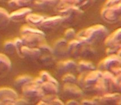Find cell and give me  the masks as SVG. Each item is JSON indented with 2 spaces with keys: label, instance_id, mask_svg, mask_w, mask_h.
<instances>
[{
  "label": "cell",
  "instance_id": "d6a6232c",
  "mask_svg": "<svg viewBox=\"0 0 121 105\" xmlns=\"http://www.w3.org/2000/svg\"><path fill=\"white\" fill-rule=\"evenodd\" d=\"M76 38V33L73 28H68L64 33V38L67 41H70Z\"/></svg>",
  "mask_w": 121,
  "mask_h": 105
},
{
  "label": "cell",
  "instance_id": "6da1fadb",
  "mask_svg": "<svg viewBox=\"0 0 121 105\" xmlns=\"http://www.w3.org/2000/svg\"><path fill=\"white\" fill-rule=\"evenodd\" d=\"M108 36V30L102 25H95L84 29L77 35V39L84 44L91 45L102 41Z\"/></svg>",
  "mask_w": 121,
  "mask_h": 105
},
{
  "label": "cell",
  "instance_id": "8d00e7d4",
  "mask_svg": "<svg viewBox=\"0 0 121 105\" xmlns=\"http://www.w3.org/2000/svg\"><path fill=\"white\" fill-rule=\"evenodd\" d=\"M51 105H64V103L62 102V100H60L59 98H57V96H55V97L53 98V100H52V101Z\"/></svg>",
  "mask_w": 121,
  "mask_h": 105
},
{
  "label": "cell",
  "instance_id": "603a6c76",
  "mask_svg": "<svg viewBox=\"0 0 121 105\" xmlns=\"http://www.w3.org/2000/svg\"><path fill=\"white\" fill-rule=\"evenodd\" d=\"M57 4V0H35V5L41 9H50Z\"/></svg>",
  "mask_w": 121,
  "mask_h": 105
},
{
  "label": "cell",
  "instance_id": "5b68a950",
  "mask_svg": "<svg viewBox=\"0 0 121 105\" xmlns=\"http://www.w3.org/2000/svg\"><path fill=\"white\" fill-rule=\"evenodd\" d=\"M23 95L28 100L35 101L41 99L45 95L40 88V85H36L30 82L22 87Z\"/></svg>",
  "mask_w": 121,
  "mask_h": 105
},
{
  "label": "cell",
  "instance_id": "60d3db41",
  "mask_svg": "<svg viewBox=\"0 0 121 105\" xmlns=\"http://www.w3.org/2000/svg\"><path fill=\"white\" fill-rule=\"evenodd\" d=\"M38 105H47V104H46V103H45V102L44 101L41 100V101H40V102H38Z\"/></svg>",
  "mask_w": 121,
  "mask_h": 105
},
{
  "label": "cell",
  "instance_id": "4dcf8cb0",
  "mask_svg": "<svg viewBox=\"0 0 121 105\" xmlns=\"http://www.w3.org/2000/svg\"><path fill=\"white\" fill-rule=\"evenodd\" d=\"M38 48L40 50L41 54H48V55H52L53 54L52 48L50 47V46H48V44L45 43L44 42H43L41 44H40L38 46Z\"/></svg>",
  "mask_w": 121,
  "mask_h": 105
},
{
  "label": "cell",
  "instance_id": "4316f807",
  "mask_svg": "<svg viewBox=\"0 0 121 105\" xmlns=\"http://www.w3.org/2000/svg\"><path fill=\"white\" fill-rule=\"evenodd\" d=\"M95 55V50L93 48H91L89 44H84L81 52L80 55L85 58H91Z\"/></svg>",
  "mask_w": 121,
  "mask_h": 105
},
{
  "label": "cell",
  "instance_id": "ba28073f",
  "mask_svg": "<svg viewBox=\"0 0 121 105\" xmlns=\"http://www.w3.org/2000/svg\"><path fill=\"white\" fill-rule=\"evenodd\" d=\"M121 56L117 54L108 55V57L101 60L99 65V67L105 70L110 71L112 68L121 65Z\"/></svg>",
  "mask_w": 121,
  "mask_h": 105
},
{
  "label": "cell",
  "instance_id": "4fadbf2b",
  "mask_svg": "<svg viewBox=\"0 0 121 105\" xmlns=\"http://www.w3.org/2000/svg\"><path fill=\"white\" fill-rule=\"evenodd\" d=\"M41 52L38 48H30L23 46L21 49V57L29 60H36L40 56Z\"/></svg>",
  "mask_w": 121,
  "mask_h": 105
},
{
  "label": "cell",
  "instance_id": "d4e9b609",
  "mask_svg": "<svg viewBox=\"0 0 121 105\" xmlns=\"http://www.w3.org/2000/svg\"><path fill=\"white\" fill-rule=\"evenodd\" d=\"M38 60L41 65L47 67L52 66L55 61L52 55H48V54H43V55L41 54Z\"/></svg>",
  "mask_w": 121,
  "mask_h": 105
},
{
  "label": "cell",
  "instance_id": "b9f144b4",
  "mask_svg": "<svg viewBox=\"0 0 121 105\" xmlns=\"http://www.w3.org/2000/svg\"><path fill=\"white\" fill-rule=\"evenodd\" d=\"M0 1H5V0H0Z\"/></svg>",
  "mask_w": 121,
  "mask_h": 105
},
{
  "label": "cell",
  "instance_id": "e0dca14e",
  "mask_svg": "<svg viewBox=\"0 0 121 105\" xmlns=\"http://www.w3.org/2000/svg\"><path fill=\"white\" fill-rule=\"evenodd\" d=\"M31 13V9L27 7H23L18 10H16L9 15L10 20L14 22H21L24 20L28 14Z\"/></svg>",
  "mask_w": 121,
  "mask_h": 105
},
{
  "label": "cell",
  "instance_id": "cb8c5ba5",
  "mask_svg": "<svg viewBox=\"0 0 121 105\" xmlns=\"http://www.w3.org/2000/svg\"><path fill=\"white\" fill-rule=\"evenodd\" d=\"M33 78L29 75H21L18 77L14 81V85L17 88H22L26 85L30 83Z\"/></svg>",
  "mask_w": 121,
  "mask_h": 105
},
{
  "label": "cell",
  "instance_id": "ac0fdd59",
  "mask_svg": "<svg viewBox=\"0 0 121 105\" xmlns=\"http://www.w3.org/2000/svg\"><path fill=\"white\" fill-rule=\"evenodd\" d=\"M11 69V63L4 54L0 53V76L7 74Z\"/></svg>",
  "mask_w": 121,
  "mask_h": 105
},
{
  "label": "cell",
  "instance_id": "3957f363",
  "mask_svg": "<svg viewBox=\"0 0 121 105\" xmlns=\"http://www.w3.org/2000/svg\"><path fill=\"white\" fill-rule=\"evenodd\" d=\"M121 31L119 28L105 38L104 43L107 47L106 54L107 55L117 54V53L121 50Z\"/></svg>",
  "mask_w": 121,
  "mask_h": 105
},
{
  "label": "cell",
  "instance_id": "ffe728a7",
  "mask_svg": "<svg viewBox=\"0 0 121 105\" xmlns=\"http://www.w3.org/2000/svg\"><path fill=\"white\" fill-rule=\"evenodd\" d=\"M77 70L80 73H88V72L96 70V68H95L94 65L92 63L89 62V61L81 60L77 64Z\"/></svg>",
  "mask_w": 121,
  "mask_h": 105
},
{
  "label": "cell",
  "instance_id": "8fae6325",
  "mask_svg": "<svg viewBox=\"0 0 121 105\" xmlns=\"http://www.w3.org/2000/svg\"><path fill=\"white\" fill-rule=\"evenodd\" d=\"M67 41L65 38H60L57 40L53 45V54L59 57H65L68 55L67 53Z\"/></svg>",
  "mask_w": 121,
  "mask_h": 105
},
{
  "label": "cell",
  "instance_id": "7402d4cb",
  "mask_svg": "<svg viewBox=\"0 0 121 105\" xmlns=\"http://www.w3.org/2000/svg\"><path fill=\"white\" fill-rule=\"evenodd\" d=\"M92 89L96 92L99 93V94H104L108 91L106 84V82H105V81H104V80L103 79L102 77H101L97 80V82L93 86Z\"/></svg>",
  "mask_w": 121,
  "mask_h": 105
},
{
  "label": "cell",
  "instance_id": "d590c367",
  "mask_svg": "<svg viewBox=\"0 0 121 105\" xmlns=\"http://www.w3.org/2000/svg\"><path fill=\"white\" fill-rule=\"evenodd\" d=\"M121 3V0H107L106 2V6H111L113 5H116Z\"/></svg>",
  "mask_w": 121,
  "mask_h": 105
},
{
  "label": "cell",
  "instance_id": "52a82bcc",
  "mask_svg": "<svg viewBox=\"0 0 121 105\" xmlns=\"http://www.w3.org/2000/svg\"><path fill=\"white\" fill-rule=\"evenodd\" d=\"M96 105H120L121 98L118 93H104L102 96L96 97L93 99Z\"/></svg>",
  "mask_w": 121,
  "mask_h": 105
},
{
  "label": "cell",
  "instance_id": "2e32d148",
  "mask_svg": "<svg viewBox=\"0 0 121 105\" xmlns=\"http://www.w3.org/2000/svg\"><path fill=\"white\" fill-rule=\"evenodd\" d=\"M63 90L64 93L72 98H78L82 95V89L75 84H65Z\"/></svg>",
  "mask_w": 121,
  "mask_h": 105
},
{
  "label": "cell",
  "instance_id": "8992f818",
  "mask_svg": "<svg viewBox=\"0 0 121 105\" xmlns=\"http://www.w3.org/2000/svg\"><path fill=\"white\" fill-rule=\"evenodd\" d=\"M101 16L108 23L118 22L121 18V3L111 6H106L101 11Z\"/></svg>",
  "mask_w": 121,
  "mask_h": 105
},
{
  "label": "cell",
  "instance_id": "44dd1931",
  "mask_svg": "<svg viewBox=\"0 0 121 105\" xmlns=\"http://www.w3.org/2000/svg\"><path fill=\"white\" fill-rule=\"evenodd\" d=\"M44 17L40 15L35 14H29L26 17V21L32 26H40L42 21L44 20Z\"/></svg>",
  "mask_w": 121,
  "mask_h": 105
},
{
  "label": "cell",
  "instance_id": "ab89813d",
  "mask_svg": "<svg viewBox=\"0 0 121 105\" xmlns=\"http://www.w3.org/2000/svg\"><path fill=\"white\" fill-rule=\"evenodd\" d=\"M66 105H79V103L77 102V101H76V100H69L67 103H66Z\"/></svg>",
  "mask_w": 121,
  "mask_h": 105
},
{
  "label": "cell",
  "instance_id": "f1b7e54d",
  "mask_svg": "<svg viewBox=\"0 0 121 105\" xmlns=\"http://www.w3.org/2000/svg\"><path fill=\"white\" fill-rule=\"evenodd\" d=\"M40 77L41 78V79L43 80V82H52L55 85H58V82L51 75L49 74V73H48L47 71H41L40 73Z\"/></svg>",
  "mask_w": 121,
  "mask_h": 105
},
{
  "label": "cell",
  "instance_id": "5bb4252c",
  "mask_svg": "<svg viewBox=\"0 0 121 105\" xmlns=\"http://www.w3.org/2000/svg\"><path fill=\"white\" fill-rule=\"evenodd\" d=\"M84 43L79 41L78 39H72L70 40L69 43H67V48L68 55H70L73 57H79L80 55V52Z\"/></svg>",
  "mask_w": 121,
  "mask_h": 105
},
{
  "label": "cell",
  "instance_id": "1f68e13d",
  "mask_svg": "<svg viewBox=\"0 0 121 105\" xmlns=\"http://www.w3.org/2000/svg\"><path fill=\"white\" fill-rule=\"evenodd\" d=\"M4 50L6 53L10 54V55L16 53V49H15L13 42L11 41H6L4 44Z\"/></svg>",
  "mask_w": 121,
  "mask_h": 105
},
{
  "label": "cell",
  "instance_id": "7a4b0ae2",
  "mask_svg": "<svg viewBox=\"0 0 121 105\" xmlns=\"http://www.w3.org/2000/svg\"><path fill=\"white\" fill-rule=\"evenodd\" d=\"M22 34V41L23 45L30 48H38V46L44 41L45 35L43 31L30 27L23 26L21 29Z\"/></svg>",
  "mask_w": 121,
  "mask_h": 105
},
{
  "label": "cell",
  "instance_id": "74e56055",
  "mask_svg": "<svg viewBox=\"0 0 121 105\" xmlns=\"http://www.w3.org/2000/svg\"><path fill=\"white\" fill-rule=\"evenodd\" d=\"M82 105H96L94 100H84L82 102Z\"/></svg>",
  "mask_w": 121,
  "mask_h": 105
},
{
  "label": "cell",
  "instance_id": "83f0119b",
  "mask_svg": "<svg viewBox=\"0 0 121 105\" xmlns=\"http://www.w3.org/2000/svg\"><path fill=\"white\" fill-rule=\"evenodd\" d=\"M35 0H10L9 4L11 7H23Z\"/></svg>",
  "mask_w": 121,
  "mask_h": 105
},
{
  "label": "cell",
  "instance_id": "7c38bea8",
  "mask_svg": "<svg viewBox=\"0 0 121 105\" xmlns=\"http://www.w3.org/2000/svg\"><path fill=\"white\" fill-rule=\"evenodd\" d=\"M77 64L72 60L61 61L57 64V70L62 74L72 73L77 70Z\"/></svg>",
  "mask_w": 121,
  "mask_h": 105
},
{
  "label": "cell",
  "instance_id": "9a60e30c",
  "mask_svg": "<svg viewBox=\"0 0 121 105\" xmlns=\"http://www.w3.org/2000/svg\"><path fill=\"white\" fill-rule=\"evenodd\" d=\"M63 22L62 18L60 16H56L52 17H49L44 18V20L40 23V26L45 29H53L59 26Z\"/></svg>",
  "mask_w": 121,
  "mask_h": 105
},
{
  "label": "cell",
  "instance_id": "277c9868",
  "mask_svg": "<svg viewBox=\"0 0 121 105\" xmlns=\"http://www.w3.org/2000/svg\"><path fill=\"white\" fill-rule=\"evenodd\" d=\"M102 72L100 70H92L86 73H82V76L79 77L78 82L80 86L85 89H90L93 87L97 80L101 77Z\"/></svg>",
  "mask_w": 121,
  "mask_h": 105
},
{
  "label": "cell",
  "instance_id": "836d02e7",
  "mask_svg": "<svg viewBox=\"0 0 121 105\" xmlns=\"http://www.w3.org/2000/svg\"><path fill=\"white\" fill-rule=\"evenodd\" d=\"M13 42V44H14V46H15L16 53H17L18 55L21 57V49L24 46L22 39L17 38H15V40Z\"/></svg>",
  "mask_w": 121,
  "mask_h": 105
},
{
  "label": "cell",
  "instance_id": "d6986e66",
  "mask_svg": "<svg viewBox=\"0 0 121 105\" xmlns=\"http://www.w3.org/2000/svg\"><path fill=\"white\" fill-rule=\"evenodd\" d=\"M44 94L46 95H57L59 92L58 85L50 82H43L40 85Z\"/></svg>",
  "mask_w": 121,
  "mask_h": 105
},
{
  "label": "cell",
  "instance_id": "30bf717a",
  "mask_svg": "<svg viewBox=\"0 0 121 105\" xmlns=\"http://www.w3.org/2000/svg\"><path fill=\"white\" fill-rule=\"evenodd\" d=\"M82 11L76 6H71L62 8L60 10V16L63 21H71L82 14Z\"/></svg>",
  "mask_w": 121,
  "mask_h": 105
},
{
  "label": "cell",
  "instance_id": "9c48e42d",
  "mask_svg": "<svg viewBox=\"0 0 121 105\" xmlns=\"http://www.w3.org/2000/svg\"><path fill=\"white\" fill-rule=\"evenodd\" d=\"M18 98L17 93L9 87L0 88V102L4 105H15V100Z\"/></svg>",
  "mask_w": 121,
  "mask_h": 105
},
{
  "label": "cell",
  "instance_id": "f35d334b",
  "mask_svg": "<svg viewBox=\"0 0 121 105\" xmlns=\"http://www.w3.org/2000/svg\"><path fill=\"white\" fill-rule=\"evenodd\" d=\"M15 105H28V101L22 98H17L15 100Z\"/></svg>",
  "mask_w": 121,
  "mask_h": 105
},
{
  "label": "cell",
  "instance_id": "f546056e",
  "mask_svg": "<svg viewBox=\"0 0 121 105\" xmlns=\"http://www.w3.org/2000/svg\"><path fill=\"white\" fill-rule=\"evenodd\" d=\"M62 80L65 84H76L77 82V78L72 73H65Z\"/></svg>",
  "mask_w": 121,
  "mask_h": 105
},
{
  "label": "cell",
  "instance_id": "7bdbcfd3",
  "mask_svg": "<svg viewBox=\"0 0 121 105\" xmlns=\"http://www.w3.org/2000/svg\"><path fill=\"white\" fill-rule=\"evenodd\" d=\"M1 102H0V105H1Z\"/></svg>",
  "mask_w": 121,
  "mask_h": 105
},
{
  "label": "cell",
  "instance_id": "e575fe53",
  "mask_svg": "<svg viewBox=\"0 0 121 105\" xmlns=\"http://www.w3.org/2000/svg\"><path fill=\"white\" fill-rule=\"evenodd\" d=\"M60 4L63 5L62 8L71 6H76L79 4V0H60Z\"/></svg>",
  "mask_w": 121,
  "mask_h": 105
},
{
  "label": "cell",
  "instance_id": "484cf974",
  "mask_svg": "<svg viewBox=\"0 0 121 105\" xmlns=\"http://www.w3.org/2000/svg\"><path fill=\"white\" fill-rule=\"evenodd\" d=\"M9 21V15L7 11L4 9L0 8V29L6 28L8 26Z\"/></svg>",
  "mask_w": 121,
  "mask_h": 105
}]
</instances>
